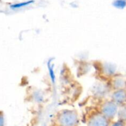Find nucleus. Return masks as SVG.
Returning a JSON list of instances; mask_svg holds the SVG:
<instances>
[{
	"mask_svg": "<svg viewBox=\"0 0 126 126\" xmlns=\"http://www.w3.org/2000/svg\"><path fill=\"white\" fill-rule=\"evenodd\" d=\"M113 6L119 9H123L126 6V0H116L113 2Z\"/></svg>",
	"mask_w": 126,
	"mask_h": 126,
	"instance_id": "nucleus-4",
	"label": "nucleus"
},
{
	"mask_svg": "<svg viewBox=\"0 0 126 126\" xmlns=\"http://www.w3.org/2000/svg\"><path fill=\"white\" fill-rule=\"evenodd\" d=\"M124 93L125 92H122V91L116 92L114 95V97L116 100L118 101V102H122V101L124 100L126 98V94Z\"/></svg>",
	"mask_w": 126,
	"mask_h": 126,
	"instance_id": "nucleus-3",
	"label": "nucleus"
},
{
	"mask_svg": "<svg viewBox=\"0 0 126 126\" xmlns=\"http://www.w3.org/2000/svg\"><path fill=\"white\" fill-rule=\"evenodd\" d=\"M104 113L108 116H113L116 111V107L113 103H108L104 107Z\"/></svg>",
	"mask_w": 126,
	"mask_h": 126,
	"instance_id": "nucleus-1",
	"label": "nucleus"
},
{
	"mask_svg": "<svg viewBox=\"0 0 126 126\" xmlns=\"http://www.w3.org/2000/svg\"><path fill=\"white\" fill-rule=\"evenodd\" d=\"M2 124H3V118L2 116L0 114V126H2Z\"/></svg>",
	"mask_w": 126,
	"mask_h": 126,
	"instance_id": "nucleus-5",
	"label": "nucleus"
},
{
	"mask_svg": "<svg viewBox=\"0 0 126 126\" xmlns=\"http://www.w3.org/2000/svg\"><path fill=\"white\" fill-rule=\"evenodd\" d=\"M34 2V1L33 0H31V1H25V2H20V3H18V4H15L12 5L11 6V7L12 9H18V8H20V7H24V6H27V5H29L30 4H32Z\"/></svg>",
	"mask_w": 126,
	"mask_h": 126,
	"instance_id": "nucleus-2",
	"label": "nucleus"
}]
</instances>
